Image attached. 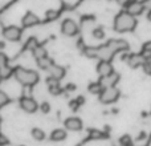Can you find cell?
Returning a JSON list of instances; mask_svg holds the SVG:
<instances>
[{
  "label": "cell",
  "instance_id": "cell-23",
  "mask_svg": "<svg viewBox=\"0 0 151 146\" xmlns=\"http://www.w3.org/2000/svg\"><path fill=\"white\" fill-rule=\"evenodd\" d=\"M90 138H93V139H101V138H104V133H102L101 130L93 129V130H90Z\"/></svg>",
  "mask_w": 151,
  "mask_h": 146
},
{
  "label": "cell",
  "instance_id": "cell-7",
  "mask_svg": "<svg viewBox=\"0 0 151 146\" xmlns=\"http://www.w3.org/2000/svg\"><path fill=\"white\" fill-rule=\"evenodd\" d=\"M147 59L143 55H135V53H134V55H130L127 57V64H129V66H130V68H138V66H143L145 64L147 63Z\"/></svg>",
  "mask_w": 151,
  "mask_h": 146
},
{
  "label": "cell",
  "instance_id": "cell-17",
  "mask_svg": "<svg viewBox=\"0 0 151 146\" xmlns=\"http://www.w3.org/2000/svg\"><path fill=\"white\" fill-rule=\"evenodd\" d=\"M32 53H33V56H35V59H36V60H39V59H42V57H45V56H48L47 49H45L44 47H41V45H37V47L35 48L33 51H32Z\"/></svg>",
  "mask_w": 151,
  "mask_h": 146
},
{
  "label": "cell",
  "instance_id": "cell-2",
  "mask_svg": "<svg viewBox=\"0 0 151 146\" xmlns=\"http://www.w3.org/2000/svg\"><path fill=\"white\" fill-rule=\"evenodd\" d=\"M13 76L24 86H33L35 84L39 82V73L32 71V69H25L19 66L13 71Z\"/></svg>",
  "mask_w": 151,
  "mask_h": 146
},
{
  "label": "cell",
  "instance_id": "cell-9",
  "mask_svg": "<svg viewBox=\"0 0 151 146\" xmlns=\"http://www.w3.org/2000/svg\"><path fill=\"white\" fill-rule=\"evenodd\" d=\"M126 11H127L129 13H131L133 16H139L143 13L145 11V5L142 1H138V0H133V1L130 3V4L126 7Z\"/></svg>",
  "mask_w": 151,
  "mask_h": 146
},
{
  "label": "cell",
  "instance_id": "cell-15",
  "mask_svg": "<svg viewBox=\"0 0 151 146\" xmlns=\"http://www.w3.org/2000/svg\"><path fill=\"white\" fill-rule=\"evenodd\" d=\"M66 138V132L64 129H55V130L50 133V139L55 142H60L64 141Z\"/></svg>",
  "mask_w": 151,
  "mask_h": 146
},
{
  "label": "cell",
  "instance_id": "cell-33",
  "mask_svg": "<svg viewBox=\"0 0 151 146\" xmlns=\"http://www.w3.org/2000/svg\"><path fill=\"white\" fill-rule=\"evenodd\" d=\"M143 51L151 52V43H147V44H145V45H143Z\"/></svg>",
  "mask_w": 151,
  "mask_h": 146
},
{
  "label": "cell",
  "instance_id": "cell-18",
  "mask_svg": "<svg viewBox=\"0 0 151 146\" xmlns=\"http://www.w3.org/2000/svg\"><path fill=\"white\" fill-rule=\"evenodd\" d=\"M89 92H90L91 94H97V96H99V94L104 92V86H102L101 82H94V84H90L89 85Z\"/></svg>",
  "mask_w": 151,
  "mask_h": 146
},
{
  "label": "cell",
  "instance_id": "cell-6",
  "mask_svg": "<svg viewBox=\"0 0 151 146\" xmlns=\"http://www.w3.org/2000/svg\"><path fill=\"white\" fill-rule=\"evenodd\" d=\"M20 108L27 113H35L39 109V105H37V102L32 97H21Z\"/></svg>",
  "mask_w": 151,
  "mask_h": 146
},
{
  "label": "cell",
  "instance_id": "cell-11",
  "mask_svg": "<svg viewBox=\"0 0 151 146\" xmlns=\"http://www.w3.org/2000/svg\"><path fill=\"white\" fill-rule=\"evenodd\" d=\"M65 129L72 132H78L82 129V121L78 117H69L65 120Z\"/></svg>",
  "mask_w": 151,
  "mask_h": 146
},
{
  "label": "cell",
  "instance_id": "cell-13",
  "mask_svg": "<svg viewBox=\"0 0 151 146\" xmlns=\"http://www.w3.org/2000/svg\"><path fill=\"white\" fill-rule=\"evenodd\" d=\"M119 80V74L117 73H111L109 76H105V77H101V81L99 82L102 84L104 88H107V86H115V84Z\"/></svg>",
  "mask_w": 151,
  "mask_h": 146
},
{
  "label": "cell",
  "instance_id": "cell-12",
  "mask_svg": "<svg viewBox=\"0 0 151 146\" xmlns=\"http://www.w3.org/2000/svg\"><path fill=\"white\" fill-rule=\"evenodd\" d=\"M40 23V19L37 15H35L33 12H27L25 15H24L23 20H21V24H23V27H25V28H29V27H33L36 25V24Z\"/></svg>",
  "mask_w": 151,
  "mask_h": 146
},
{
  "label": "cell",
  "instance_id": "cell-14",
  "mask_svg": "<svg viewBox=\"0 0 151 146\" xmlns=\"http://www.w3.org/2000/svg\"><path fill=\"white\" fill-rule=\"evenodd\" d=\"M48 72L50 73V76H52V77L57 78V80H61V78L65 76V69H64L63 66L56 65V64H52V66L48 69Z\"/></svg>",
  "mask_w": 151,
  "mask_h": 146
},
{
  "label": "cell",
  "instance_id": "cell-34",
  "mask_svg": "<svg viewBox=\"0 0 151 146\" xmlns=\"http://www.w3.org/2000/svg\"><path fill=\"white\" fill-rule=\"evenodd\" d=\"M66 90H76V85L74 84H68L66 85Z\"/></svg>",
  "mask_w": 151,
  "mask_h": 146
},
{
  "label": "cell",
  "instance_id": "cell-27",
  "mask_svg": "<svg viewBox=\"0 0 151 146\" xmlns=\"http://www.w3.org/2000/svg\"><path fill=\"white\" fill-rule=\"evenodd\" d=\"M49 92L52 94H55V96H57V94H60L63 92V89L60 88V85H55V86H49Z\"/></svg>",
  "mask_w": 151,
  "mask_h": 146
},
{
  "label": "cell",
  "instance_id": "cell-25",
  "mask_svg": "<svg viewBox=\"0 0 151 146\" xmlns=\"http://www.w3.org/2000/svg\"><path fill=\"white\" fill-rule=\"evenodd\" d=\"M8 101H9V98H8V96L4 93V92L0 90V108L4 106L5 104H8Z\"/></svg>",
  "mask_w": 151,
  "mask_h": 146
},
{
  "label": "cell",
  "instance_id": "cell-38",
  "mask_svg": "<svg viewBox=\"0 0 151 146\" xmlns=\"http://www.w3.org/2000/svg\"><path fill=\"white\" fill-rule=\"evenodd\" d=\"M0 48H4V43L0 41Z\"/></svg>",
  "mask_w": 151,
  "mask_h": 146
},
{
  "label": "cell",
  "instance_id": "cell-21",
  "mask_svg": "<svg viewBox=\"0 0 151 146\" xmlns=\"http://www.w3.org/2000/svg\"><path fill=\"white\" fill-rule=\"evenodd\" d=\"M11 73H12V69H11L8 65L0 68V77H1V78H8Z\"/></svg>",
  "mask_w": 151,
  "mask_h": 146
},
{
  "label": "cell",
  "instance_id": "cell-20",
  "mask_svg": "<svg viewBox=\"0 0 151 146\" xmlns=\"http://www.w3.org/2000/svg\"><path fill=\"white\" fill-rule=\"evenodd\" d=\"M119 144H121V146H133V142H131L130 136H127V134H125V136L121 137Z\"/></svg>",
  "mask_w": 151,
  "mask_h": 146
},
{
  "label": "cell",
  "instance_id": "cell-22",
  "mask_svg": "<svg viewBox=\"0 0 151 146\" xmlns=\"http://www.w3.org/2000/svg\"><path fill=\"white\" fill-rule=\"evenodd\" d=\"M91 35H93V37L101 40V39H104V37H105V31L102 28H96V29H93Z\"/></svg>",
  "mask_w": 151,
  "mask_h": 146
},
{
  "label": "cell",
  "instance_id": "cell-31",
  "mask_svg": "<svg viewBox=\"0 0 151 146\" xmlns=\"http://www.w3.org/2000/svg\"><path fill=\"white\" fill-rule=\"evenodd\" d=\"M133 1V0H117V3L119 5H123V7H127L129 4H130V3Z\"/></svg>",
  "mask_w": 151,
  "mask_h": 146
},
{
  "label": "cell",
  "instance_id": "cell-1",
  "mask_svg": "<svg viewBox=\"0 0 151 146\" xmlns=\"http://www.w3.org/2000/svg\"><path fill=\"white\" fill-rule=\"evenodd\" d=\"M137 27V19L127 11L119 12L114 19V29L119 33H125V32L134 31Z\"/></svg>",
  "mask_w": 151,
  "mask_h": 146
},
{
  "label": "cell",
  "instance_id": "cell-29",
  "mask_svg": "<svg viewBox=\"0 0 151 146\" xmlns=\"http://www.w3.org/2000/svg\"><path fill=\"white\" fill-rule=\"evenodd\" d=\"M40 110H41L42 113H48L50 110V105L48 104V102H42V104L40 105Z\"/></svg>",
  "mask_w": 151,
  "mask_h": 146
},
{
  "label": "cell",
  "instance_id": "cell-37",
  "mask_svg": "<svg viewBox=\"0 0 151 146\" xmlns=\"http://www.w3.org/2000/svg\"><path fill=\"white\" fill-rule=\"evenodd\" d=\"M147 19H149V20L151 21V11H150V12H149V15H147Z\"/></svg>",
  "mask_w": 151,
  "mask_h": 146
},
{
  "label": "cell",
  "instance_id": "cell-24",
  "mask_svg": "<svg viewBox=\"0 0 151 146\" xmlns=\"http://www.w3.org/2000/svg\"><path fill=\"white\" fill-rule=\"evenodd\" d=\"M45 16H47V20H56L58 17V12L55 9H49V11H47Z\"/></svg>",
  "mask_w": 151,
  "mask_h": 146
},
{
  "label": "cell",
  "instance_id": "cell-10",
  "mask_svg": "<svg viewBox=\"0 0 151 146\" xmlns=\"http://www.w3.org/2000/svg\"><path fill=\"white\" fill-rule=\"evenodd\" d=\"M97 72L101 77H105V76H109L111 73H114V69H113V65L110 64V61H105L101 60L97 65Z\"/></svg>",
  "mask_w": 151,
  "mask_h": 146
},
{
  "label": "cell",
  "instance_id": "cell-35",
  "mask_svg": "<svg viewBox=\"0 0 151 146\" xmlns=\"http://www.w3.org/2000/svg\"><path fill=\"white\" fill-rule=\"evenodd\" d=\"M77 101H78V104L81 105V104H83V102H85V98H83V97H81V96H80V97H77Z\"/></svg>",
  "mask_w": 151,
  "mask_h": 146
},
{
  "label": "cell",
  "instance_id": "cell-3",
  "mask_svg": "<svg viewBox=\"0 0 151 146\" xmlns=\"http://www.w3.org/2000/svg\"><path fill=\"white\" fill-rule=\"evenodd\" d=\"M119 89L115 86H107L104 89L101 94H99V101L102 104H113L119 98Z\"/></svg>",
  "mask_w": 151,
  "mask_h": 146
},
{
  "label": "cell",
  "instance_id": "cell-4",
  "mask_svg": "<svg viewBox=\"0 0 151 146\" xmlns=\"http://www.w3.org/2000/svg\"><path fill=\"white\" fill-rule=\"evenodd\" d=\"M3 36L8 41H19L21 39V29L16 25H9L3 29Z\"/></svg>",
  "mask_w": 151,
  "mask_h": 146
},
{
  "label": "cell",
  "instance_id": "cell-36",
  "mask_svg": "<svg viewBox=\"0 0 151 146\" xmlns=\"http://www.w3.org/2000/svg\"><path fill=\"white\" fill-rule=\"evenodd\" d=\"M0 144H1V145L3 144H7V139H5L4 137H0Z\"/></svg>",
  "mask_w": 151,
  "mask_h": 146
},
{
  "label": "cell",
  "instance_id": "cell-30",
  "mask_svg": "<svg viewBox=\"0 0 151 146\" xmlns=\"http://www.w3.org/2000/svg\"><path fill=\"white\" fill-rule=\"evenodd\" d=\"M142 3H143V5H145V9L150 12L151 11V0H143Z\"/></svg>",
  "mask_w": 151,
  "mask_h": 146
},
{
  "label": "cell",
  "instance_id": "cell-39",
  "mask_svg": "<svg viewBox=\"0 0 151 146\" xmlns=\"http://www.w3.org/2000/svg\"><path fill=\"white\" fill-rule=\"evenodd\" d=\"M0 124H1V118H0Z\"/></svg>",
  "mask_w": 151,
  "mask_h": 146
},
{
  "label": "cell",
  "instance_id": "cell-32",
  "mask_svg": "<svg viewBox=\"0 0 151 146\" xmlns=\"http://www.w3.org/2000/svg\"><path fill=\"white\" fill-rule=\"evenodd\" d=\"M78 106H80V104H78L77 100H74V101H72V102H70V108H72L73 110H77V109H78Z\"/></svg>",
  "mask_w": 151,
  "mask_h": 146
},
{
  "label": "cell",
  "instance_id": "cell-19",
  "mask_svg": "<svg viewBox=\"0 0 151 146\" xmlns=\"http://www.w3.org/2000/svg\"><path fill=\"white\" fill-rule=\"evenodd\" d=\"M32 137H33L36 141H44L45 133H44V130H41V129L35 128V129H32Z\"/></svg>",
  "mask_w": 151,
  "mask_h": 146
},
{
  "label": "cell",
  "instance_id": "cell-26",
  "mask_svg": "<svg viewBox=\"0 0 151 146\" xmlns=\"http://www.w3.org/2000/svg\"><path fill=\"white\" fill-rule=\"evenodd\" d=\"M37 45H39V43H37V40L35 39V37H32V39H29V40H28V43H27V47H28L29 49H32V51H33L35 48L37 47Z\"/></svg>",
  "mask_w": 151,
  "mask_h": 146
},
{
  "label": "cell",
  "instance_id": "cell-5",
  "mask_svg": "<svg viewBox=\"0 0 151 146\" xmlns=\"http://www.w3.org/2000/svg\"><path fill=\"white\" fill-rule=\"evenodd\" d=\"M61 32H63L65 36H69V37L76 36V35L78 33V25L72 19H65V20L63 21V24H61Z\"/></svg>",
  "mask_w": 151,
  "mask_h": 146
},
{
  "label": "cell",
  "instance_id": "cell-16",
  "mask_svg": "<svg viewBox=\"0 0 151 146\" xmlns=\"http://www.w3.org/2000/svg\"><path fill=\"white\" fill-rule=\"evenodd\" d=\"M37 64H39V66L41 69H44V71H48V69L52 66L53 61L50 60L48 56H45V57H42V59H39V60H37Z\"/></svg>",
  "mask_w": 151,
  "mask_h": 146
},
{
  "label": "cell",
  "instance_id": "cell-8",
  "mask_svg": "<svg viewBox=\"0 0 151 146\" xmlns=\"http://www.w3.org/2000/svg\"><path fill=\"white\" fill-rule=\"evenodd\" d=\"M106 44L111 48L114 53H118V52H122V51H127L129 49V43L125 41V40L115 39V40H110V41H107Z\"/></svg>",
  "mask_w": 151,
  "mask_h": 146
},
{
  "label": "cell",
  "instance_id": "cell-28",
  "mask_svg": "<svg viewBox=\"0 0 151 146\" xmlns=\"http://www.w3.org/2000/svg\"><path fill=\"white\" fill-rule=\"evenodd\" d=\"M5 65H8V59L4 53H0V68H3Z\"/></svg>",
  "mask_w": 151,
  "mask_h": 146
}]
</instances>
